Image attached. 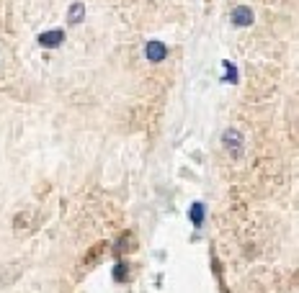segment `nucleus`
I'll return each mask as SVG.
<instances>
[{"label": "nucleus", "mask_w": 299, "mask_h": 293, "mask_svg": "<svg viewBox=\"0 0 299 293\" xmlns=\"http://www.w3.org/2000/svg\"><path fill=\"white\" fill-rule=\"evenodd\" d=\"M222 67L227 70V75H225V82H232V85H235V82L240 80V77H238V67H235L232 62H227V59H225V62H222Z\"/></svg>", "instance_id": "nucleus-7"}, {"label": "nucleus", "mask_w": 299, "mask_h": 293, "mask_svg": "<svg viewBox=\"0 0 299 293\" xmlns=\"http://www.w3.org/2000/svg\"><path fill=\"white\" fill-rule=\"evenodd\" d=\"M230 21H232V26L245 29V26H253L255 16H253V11H250L248 6H238V8H235V11L230 13Z\"/></svg>", "instance_id": "nucleus-2"}, {"label": "nucleus", "mask_w": 299, "mask_h": 293, "mask_svg": "<svg viewBox=\"0 0 299 293\" xmlns=\"http://www.w3.org/2000/svg\"><path fill=\"white\" fill-rule=\"evenodd\" d=\"M222 147H225V152L230 154V157H243V152H245V137L238 131V129H225V134H222Z\"/></svg>", "instance_id": "nucleus-1"}, {"label": "nucleus", "mask_w": 299, "mask_h": 293, "mask_svg": "<svg viewBox=\"0 0 299 293\" xmlns=\"http://www.w3.org/2000/svg\"><path fill=\"white\" fill-rule=\"evenodd\" d=\"M144 57H147V62H163V59H168V47L163 41H147Z\"/></svg>", "instance_id": "nucleus-4"}, {"label": "nucleus", "mask_w": 299, "mask_h": 293, "mask_svg": "<svg viewBox=\"0 0 299 293\" xmlns=\"http://www.w3.org/2000/svg\"><path fill=\"white\" fill-rule=\"evenodd\" d=\"M83 18H85V6L83 3H72L70 11H67V24L70 26H78Z\"/></svg>", "instance_id": "nucleus-5"}, {"label": "nucleus", "mask_w": 299, "mask_h": 293, "mask_svg": "<svg viewBox=\"0 0 299 293\" xmlns=\"http://www.w3.org/2000/svg\"><path fill=\"white\" fill-rule=\"evenodd\" d=\"M126 275H129V267H126V262H116V265H114V280L124 283Z\"/></svg>", "instance_id": "nucleus-8"}, {"label": "nucleus", "mask_w": 299, "mask_h": 293, "mask_svg": "<svg viewBox=\"0 0 299 293\" xmlns=\"http://www.w3.org/2000/svg\"><path fill=\"white\" fill-rule=\"evenodd\" d=\"M62 41H65V31H62V29H49L44 34H39V44L44 49H57Z\"/></svg>", "instance_id": "nucleus-3"}, {"label": "nucleus", "mask_w": 299, "mask_h": 293, "mask_svg": "<svg viewBox=\"0 0 299 293\" xmlns=\"http://www.w3.org/2000/svg\"><path fill=\"white\" fill-rule=\"evenodd\" d=\"M188 219H191V224H194V227H201V224H204V204H201V201L191 204V209H188Z\"/></svg>", "instance_id": "nucleus-6"}]
</instances>
